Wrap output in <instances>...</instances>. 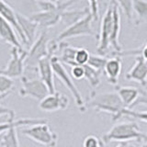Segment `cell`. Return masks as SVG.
Returning <instances> with one entry per match:
<instances>
[{"label": "cell", "mask_w": 147, "mask_h": 147, "mask_svg": "<svg viewBox=\"0 0 147 147\" xmlns=\"http://www.w3.org/2000/svg\"><path fill=\"white\" fill-rule=\"evenodd\" d=\"M133 10L136 14L135 24L137 26L147 21V1H133Z\"/></svg>", "instance_id": "obj_23"}, {"label": "cell", "mask_w": 147, "mask_h": 147, "mask_svg": "<svg viewBox=\"0 0 147 147\" xmlns=\"http://www.w3.org/2000/svg\"><path fill=\"white\" fill-rule=\"evenodd\" d=\"M119 33H121V13L117 1H113V24L110 35L109 43L115 53L121 52V47L119 45Z\"/></svg>", "instance_id": "obj_15"}, {"label": "cell", "mask_w": 147, "mask_h": 147, "mask_svg": "<svg viewBox=\"0 0 147 147\" xmlns=\"http://www.w3.org/2000/svg\"><path fill=\"white\" fill-rule=\"evenodd\" d=\"M88 109H95L98 112L109 113L112 116V121H116L122 117V111L125 107L116 92L96 93L93 90L90 94V98L85 103V111Z\"/></svg>", "instance_id": "obj_1"}, {"label": "cell", "mask_w": 147, "mask_h": 147, "mask_svg": "<svg viewBox=\"0 0 147 147\" xmlns=\"http://www.w3.org/2000/svg\"><path fill=\"white\" fill-rule=\"evenodd\" d=\"M101 141L95 135H88L86 136L84 142H83V147H100Z\"/></svg>", "instance_id": "obj_30"}, {"label": "cell", "mask_w": 147, "mask_h": 147, "mask_svg": "<svg viewBox=\"0 0 147 147\" xmlns=\"http://www.w3.org/2000/svg\"><path fill=\"white\" fill-rule=\"evenodd\" d=\"M88 12V7H85L84 9H76V10H66L62 14L61 21L68 28L86 16Z\"/></svg>", "instance_id": "obj_21"}, {"label": "cell", "mask_w": 147, "mask_h": 147, "mask_svg": "<svg viewBox=\"0 0 147 147\" xmlns=\"http://www.w3.org/2000/svg\"><path fill=\"white\" fill-rule=\"evenodd\" d=\"M61 51V57H58L60 62L63 64L65 63L68 64L69 66H76V63H75V57H76V53L77 52V49L76 47H73L70 46L66 42H59V48Z\"/></svg>", "instance_id": "obj_20"}, {"label": "cell", "mask_w": 147, "mask_h": 147, "mask_svg": "<svg viewBox=\"0 0 147 147\" xmlns=\"http://www.w3.org/2000/svg\"><path fill=\"white\" fill-rule=\"evenodd\" d=\"M0 16L13 27V29L16 30L18 37L21 39L23 44L28 45V41L25 38L24 34H23L20 25H18L16 11L14 10L7 3L4 2V1H0Z\"/></svg>", "instance_id": "obj_14"}, {"label": "cell", "mask_w": 147, "mask_h": 147, "mask_svg": "<svg viewBox=\"0 0 147 147\" xmlns=\"http://www.w3.org/2000/svg\"><path fill=\"white\" fill-rule=\"evenodd\" d=\"M117 4L124 13L129 22H131L133 18V1H117Z\"/></svg>", "instance_id": "obj_27"}, {"label": "cell", "mask_w": 147, "mask_h": 147, "mask_svg": "<svg viewBox=\"0 0 147 147\" xmlns=\"http://www.w3.org/2000/svg\"><path fill=\"white\" fill-rule=\"evenodd\" d=\"M3 74V69H0V75H2Z\"/></svg>", "instance_id": "obj_39"}, {"label": "cell", "mask_w": 147, "mask_h": 147, "mask_svg": "<svg viewBox=\"0 0 147 147\" xmlns=\"http://www.w3.org/2000/svg\"><path fill=\"white\" fill-rule=\"evenodd\" d=\"M144 133L142 132L138 124L134 121L121 122L114 125L110 130L102 136L104 144L110 142H131V141H142Z\"/></svg>", "instance_id": "obj_2"}, {"label": "cell", "mask_w": 147, "mask_h": 147, "mask_svg": "<svg viewBox=\"0 0 147 147\" xmlns=\"http://www.w3.org/2000/svg\"><path fill=\"white\" fill-rule=\"evenodd\" d=\"M88 10L90 15L93 18V21H98L99 18L98 12V2L96 1H89L88 2Z\"/></svg>", "instance_id": "obj_32"}, {"label": "cell", "mask_w": 147, "mask_h": 147, "mask_svg": "<svg viewBox=\"0 0 147 147\" xmlns=\"http://www.w3.org/2000/svg\"><path fill=\"white\" fill-rule=\"evenodd\" d=\"M113 24V1L109 2L107 9L103 15L100 25V32L98 35V46L96 51L99 55H105L108 53V50L110 47L109 39L111 35Z\"/></svg>", "instance_id": "obj_6"}, {"label": "cell", "mask_w": 147, "mask_h": 147, "mask_svg": "<svg viewBox=\"0 0 147 147\" xmlns=\"http://www.w3.org/2000/svg\"><path fill=\"white\" fill-rule=\"evenodd\" d=\"M28 55V51H20L18 48H11V57L5 69L3 75L10 78L22 77L25 68V61Z\"/></svg>", "instance_id": "obj_8"}, {"label": "cell", "mask_w": 147, "mask_h": 147, "mask_svg": "<svg viewBox=\"0 0 147 147\" xmlns=\"http://www.w3.org/2000/svg\"><path fill=\"white\" fill-rule=\"evenodd\" d=\"M128 80H133L142 86L147 85V62L142 56H136L135 63L126 75Z\"/></svg>", "instance_id": "obj_11"}, {"label": "cell", "mask_w": 147, "mask_h": 147, "mask_svg": "<svg viewBox=\"0 0 147 147\" xmlns=\"http://www.w3.org/2000/svg\"><path fill=\"white\" fill-rule=\"evenodd\" d=\"M0 38L4 41H6L7 43L10 44L12 47L18 48L20 51H25L18 38L15 30L1 16H0Z\"/></svg>", "instance_id": "obj_17"}, {"label": "cell", "mask_w": 147, "mask_h": 147, "mask_svg": "<svg viewBox=\"0 0 147 147\" xmlns=\"http://www.w3.org/2000/svg\"><path fill=\"white\" fill-rule=\"evenodd\" d=\"M58 48H59V43L53 40L51 41L50 42L51 53L46 57L41 59L38 64L39 77L45 83V85L49 88L51 94H53L56 92L55 84H54V73L52 65V58L54 56L53 54Z\"/></svg>", "instance_id": "obj_7"}, {"label": "cell", "mask_w": 147, "mask_h": 147, "mask_svg": "<svg viewBox=\"0 0 147 147\" xmlns=\"http://www.w3.org/2000/svg\"><path fill=\"white\" fill-rule=\"evenodd\" d=\"M84 68H85V79L88 81L92 88L93 89L96 88L100 85V77L102 72L92 68L88 64L84 65Z\"/></svg>", "instance_id": "obj_24"}, {"label": "cell", "mask_w": 147, "mask_h": 147, "mask_svg": "<svg viewBox=\"0 0 147 147\" xmlns=\"http://www.w3.org/2000/svg\"><path fill=\"white\" fill-rule=\"evenodd\" d=\"M52 65L53 69L54 75L56 76L63 84L66 86V88L70 91L71 95L73 96L74 100H75L77 107L79 108L81 112H85V101L83 99V96L78 90L77 86L74 83L71 76L68 75L66 69L64 68L63 64L60 62V60L57 56H53L52 58Z\"/></svg>", "instance_id": "obj_3"}, {"label": "cell", "mask_w": 147, "mask_h": 147, "mask_svg": "<svg viewBox=\"0 0 147 147\" xmlns=\"http://www.w3.org/2000/svg\"><path fill=\"white\" fill-rule=\"evenodd\" d=\"M116 147H135V145L131 144V142H119Z\"/></svg>", "instance_id": "obj_35"}, {"label": "cell", "mask_w": 147, "mask_h": 147, "mask_svg": "<svg viewBox=\"0 0 147 147\" xmlns=\"http://www.w3.org/2000/svg\"><path fill=\"white\" fill-rule=\"evenodd\" d=\"M100 147H105V144H104L103 142H101V146Z\"/></svg>", "instance_id": "obj_38"}, {"label": "cell", "mask_w": 147, "mask_h": 147, "mask_svg": "<svg viewBox=\"0 0 147 147\" xmlns=\"http://www.w3.org/2000/svg\"><path fill=\"white\" fill-rule=\"evenodd\" d=\"M122 69L121 58L117 56H112L108 59L105 64L103 73L105 74L106 78L110 85L117 86L119 84V78L121 76Z\"/></svg>", "instance_id": "obj_13"}, {"label": "cell", "mask_w": 147, "mask_h": 147, "mask_svg": "<svg viewBox=\"0 0 147 147\" xmlns=\"http://www.w3.org/2000/svg\"><path fill=\"white\" fill-rule=\"evenodd\" d=\"M14 86L12 78L5 75H0V95L10 94V90Z\"/></svg>", "instance_id": "obj_28"}, {"label": "cell", "mask_w": 147, "mask_h": 147, "mask_svg": "<svg viewBox=\"0 0 147 147\" xmlns=\"http://www.w3.org/2000/svg\"><path fill=\"white\" fill-rule=\"evenodd\" d=\"M115 92L119 95L124 107L127 109H130L131 105L137 100L140 95V89L134 86H115Z\"/></svg>", "instance_id": "obj_18"}, {"label": "cell", "mask_w": 147, "mask_h": 147, "mask_svg": "<svg viewBox=\"0 0 147 147\" xmlns=\"http://www.w3.org/2000/svg\"><path fill=\"white\" fill-rule=\"evenodd\" d=\"M9 94H5V95H0V100H2L4 99L5 98H7V96H8Z\"/></svg>", "instance_id": "obj_36"}, {"label": "cell", "mask_w": 147, "mask_h": 147, "mask_svg": "<svg viewBox=\"0 0 147 147\" xmlns=\"http://www.w3.org/2000/svg\"><path fill=\"white\" fill-rule=\"evenodd\" d=\"M91 53L85 48H78L76 53L75 63L76 65H86L89 61Z\"/></svg>", "instance_id": "obj_26"}, {"label": "cell", "mask_w": 147, "mask_h": 147, "mask_svg": "<svg viewBox=\"0 0 147 147\" xmlns=\"http://www.w3.org/2000/svg\"><path fill=\"white\" fill-rule=\"evenodd\" d=\"M71 76L74 79L80 80L85 78V68L84 65H76L71 68Z\"/></svg>", "instance_id": "obj_31"}, {"label": "cell", "mask_w": 147, "mask_h": 147, "mask_svg": "<svg viewBox=\"0 0 147 147\" xmlns=\"http://www.w3.org/2000/svg\"><path fill=\"white\" fill-rule=\"evenodd\" d=\"M41 123H47V121L42 119H20L15 121V117H9L7 121L0 123V135H3L5 132L12 127H20L25 125L33 126Z\"/></svg>", "instance_id": "obj_19"}, {"label": "cell", "mask_w": 147, "mask_h": 147, "mask_svg": "<svg viewBox=\"0 0 147 147\" xmlns=\"http://www.w3.org/2000/svg\"><path fill=\"white\" fill-rule=\"evenodd\" d=\"M108 59L109 58L102 56V55L91 54L90 58H89V61H88V63H87V64H88L89 66H91L92 68L96 69V70L103 72L105 64H106V63H107Z\"/></svg>", "instance_id": "obj_25"}, {"label": "cell", "mask_w": 147, "mask_h": 147, "mask_svg": "<svg viewBox=\"0 0 147 147\" xmlns=\"http://www.w3.org/2000/svg\"><path fill=\"white\" fill-rule=\"evenodd\" d=\"M21 88L18 91L21 96H30L40 101L51 94L47 86L40 78L24 80L21 81Z\"/></svg>", "instance_id": "obj_9"}, {"label": "cell", "mask_w": 147, "mask_h": 147, "mask_svg": "<svg viewBox=\"0 0 147 147\" xmlns=\"http://www.w3.org/2000/svg\"><path fill=\"white\" fill-rule=\"evenodd\" d=\"M92 21H93V18H92L90 13L88 12L86 16L76 21L72 26L66 28L65 30H63L58 35L57 38L58 43L63 42L64 40L71 39V38H77V37H82V36H90V37H96V38H98V34L96 33L93 28H92L91 25Z\"/></svg>", "instance_id": "obj_5"}, {"label": "cell", "mask_w": 147, "mask_h": 147, "mask_svg": "<svg viewBox=\"0 0 147 147\" xmlns=\"http://www.w3.org/2000/svg\"><path fill=\"white\" fill-rule=\"evenodd\" d=\"M16 14H17L18 25H20L23 34H24L25 38L28 41V45L31 46L35 41L36 32L39 26L36 22L31 20L30 18H27L26 16L22 15V14L18 13L17 11H16Z\"/></svg>", "instance_id": "obj_16"}, {"label": "cell", "mask_w": 147, "mask_h": 147, "mask_svg": "<svg viewBox=\"0 0 147 147\" xmlns=\"http://www.w3.org/2000/svg\"><path fill=\"white\" fill-rule=\"evenodd\" d=\"M69 106V98L65 94L55 92L49 94L46 98L40 101L39 108L46 112H54L58 110H63Z\"/></svg>", "instance_id": "obj_10"}, {"label": "cell", "mask_w": 147, "mask_h": 147, "mask_svg": "<svg viewBox=\"0 0 147 147\" xmlns=\"http://www.w3.org/2000/svg\"><path fill=\"white\" fill-rule=\"evenodd\" d=\"M138 106H146L147 107V90H140V95L137 100L131 105L130 109L138 107Z\"/></svg>", "instance_id": "obj_33"}, {"label": "cell", "mask_w": 147, "mask_h": 147, "mask_svg": "<svg viewBox=\"0 0 147 147\" xmlns=\"http://www.w3.org/2000/svg\"><path fill=\"white\" fill-rule=\"evenodd\" d=\"M63 12L64 11H40L32 14L30 18L36 22L38 26L47 30L61 21L62 14Z\"/></svg>", "instance_id": "obj_12"}, {"label": "cell", "mask_w": 147, "mask_h": 147, "mask_svg": "<svg viewBox=\"0 0 147 147\" xmlns=\"http://www.w3.org/2000/svg\"><path fill=\"white\" fill-rule=\"evenodd\" d=\"M142 147H147V144H144V145H142Z\"/></svg>", "instance_id": "obj_40"}, {"label": "cell", "mask_w": 147, "mask_h": 147, "mask_svg": "<svg viewBox=\"0 0 147 147\" xmlns=\"http://www.w3.org/2000/svg\"><path fill=\"white\" fill-rule=\"evenodd\" d=\"M22 134L29 137L30 139L47 147H54L57 144L58 137L47 123L37 124L21 130Z\"/></svg>", "instance_id": "obj_4"}, {"label": "cell", "mask_w": 147, "mask_h": 147, "mask_svg": "<svg viewBox=\"0 0 147 147\" xmlns=\"http://www.w3.org/2000/svg\"><path fill=\"white\" fill-rule=\"evenodd\" d=\"M4 115H7L8 117H15V111L13 109L5 107L0 104V116H4Z\"/></svg>", "instance_id": "obj_34"}, {"label": "cell", "mask_w": 147, "mask_h": 147, "mask_svg": "<svg viewBox=\"0 0 147 147\" xmlns=\"http://www.w3.org/2000/svg\"><path fill=\"white\" fill-rule=\"evenodd\" d=\"M142 141H144L145 144H147V134H146V133H144V139H142Z\"/></svg>", "instance_id": "obj_37"}, {"label": "cell", "mask_w": 147, "mask_h": 147, "mask_svg": "<svg viewBox=\"0 0 147 147\" xmlns=\"http://www.w3.org/2000/svg\"><path fill=\"white\" fill-rule=\"evenodd\" d=\"M18 127H12L2 135L0 139V144L2 147H20V141H18Z\"/></svg>", "instance_id": "obj_22"}, {"label": "cell", "mask_w": 147, "mask_h": 147, "mask_svg": "<svg viewBox=\"0 0 147 147\" xmlns=\"http://www.w3.org/2000/svg\"><path fill=\"white\" fill-rule=\"evenodd\" d=\"M122 116H129L131 118H134L137 119H140L142 121H144L147 123V111H134L132 109H125L122 111Z\"/></svg>", "instance_id": "obj_29"}]
</instances>
